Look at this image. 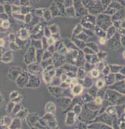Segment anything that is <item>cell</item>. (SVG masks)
<instances>
[{
    "label": "cell",
    "mask_w": 125,
    "mask_h": 129,
    "mask_svg": "<svg viewBox=\"0 0 125 129\" xmlns=\"http://www.w3.org/2000/svg\"><path fill=\"white\" fill-rule=\"evenodd\" d=\"M65 57L67 63L74 64L77 67L83 66L86 63L85 54L82 49L67 50Z\"/></svg>",
    "instance_id": "cell-1"
},
{
    "label": "cell",
    "mask_w": 125,
    "mask_h": 129,
    "mask_svg": "<svg viewBox=\"0 0 125 129\" xmlns=\"http://www.w3.org/2000/svg\"><path fill=\"white\" fill-rule=\"evenodd\" d=\"M103 99L109 101L114 105H123L125 104V95L111 89H107Z\"/></svg>",
    "instance_id": "cell-2"
},
{
    "label": "cell",
    "mask_w": 125,
    "mask_h": 129,
    "mask_svg": "<svg viewBox=\"0 0 125 129\" xmlns=\"http://www.w3.org/2000/svg\"><path fill=\"white\" fill-rule=\"evenodd\" d=\"M99 111H93L89 109L85 104L83 106L81 113L78 116L79 121L88 124L93 121L96 116L98 114Z\"/></svg>",
    "instance_id": "cell-3"
},
{
    "label": "cell",
    "mask_w": 125,
    "mask_h": 129,
    "mask_svg": "<svg viewBox=\"0 0 125 129\" xmlns=\"http://www.w3.org/2000/svg\"><path fill=\"white\" fill-rule=\"evenodd\" d=\"M120 38V34L119 33H115L113 36L107 40L106 45L110 49L116 50L122 46Z\"/></svg>",
    "instance_id": "cell-4"
},
{
    "label": "cell",
    "mask_w": 125,
    "mask_h": 129,
    "mask_svg": "<svg viewBox=\"0 0 125 129\" xmlns=\"http://www.w3.org/2000/svg\"><path fill=\"white\" fill-rule=\"evenodd\" d=\"M113 117L111 116L109 114H108L106 112L101 113L100 114H98L95 119H94L93 122H98L106 124L109 126L112 127Z\"/></svg>",
    "instance_id": "cell-5"
},
{
    "label": "cell",
    "mask_w": 125,
    "mask_h": 129,
    "mask_svg": "<svg viewBox=\"0 0 125 129\" xmlns=\"http://www.w3.org/2000/svg\"><path fill=\"white\" fill-rule=\"evenodd\" d=\"M52 59L53 61V65L55 68H60L66 63L65 55L59 53L58 52H54L53 54Z\"/></svg>",
    "instance_id": "cell-6"
},
{
    "label": "cell",
    "mask_w": 125,
    "mask_h": 129,
    "mask_svg": "<svg viewBox=\"0 0 125 129\" xmlns=\"http://www.w3.org/2000/svg\"><path fill=\"white\" fill-rule=\"evenodd\" d=\"M56 75V68L53 64L48 66L46 68L44 78L47 83H50L53 78Z\"/></svg>",
    "instance_id": "cell-7"
},
{
    "label": "cell",
    "mask_w": 125,
    "mask_h": 129,
    "mask_svg": "<svg viewBox=\"0 0 125 129\" xmlns=\"http://www.w3.org/2000/svg\"><path fill=\"white\" fill-rule=\"evenodd\" d=\"M57 98V105L62 111H66L70 106L72 99L69 97L64 96L60 97Z\"/></svg>",
    "instance_id": "cell-8"
},
{
    "label": "cell",
    "mask_w": 125,
    "mask_h": 129,
    "mask_svg": "<svg viewBox=\"0 0 125 129\" xmlns=\"http://www.w3.org/2000/svg\"><path fill=\"white\" fill-rule=\"evenodd\" d=\"M78 119V116L73 111H70L67 112L65 124L68 126L74 125Z\"/></svg>",
    "instance_id": "cell-9"
},
{
    "label": "cell",
    "mask_w": 125,
    "mask_h": 129,
    "mask_svg": "<svg viewBox=\"0 0 125 129\" xmlns=\"http://www.w3.org/2000/svg\"><path fill=\"white\" fill-rule=\"evenodd\" d=\"M108 87V89L114 90L122 94L125 95V80L115 82L113 84Z\"/></svg>",
    "instance_id": "cell-10"
},
{
    "label": "cell",
    "mask_w": 125,
    "mask_h": 129,
    "mask_svg": "<svg viewBox=\"0 0 125 129\" xmlns=\"http://www.w3.org/2000/svg\"><path fill=\"white\" fill-rule=\"evenodd\" d=\"M46 124L47 125L52 129H55L58 127V123L53 113H48L46 115Z\"/></svg>",
    "instance_id": "cell-11"
},
{
    "label": "cell",
    "mask_w": 125,
    "mask_h": 129,
    "mask_svg": "<svg viewBox=\"0 0 125 129\" xmlns=\"http://www.w3.org/2000/svg\"><path fill=\"white\" fill-rule=\"evenodd\" d=\"M87 129H112V128L109 125L98 122H93L87 124Z\"/></svg>",
    "instance_id": "cell-12"
},
{
    "label": "cell",
    "mask_w": 125,
    "mask_h": 129,
    "mask_svg": "<svg viewBox=\"0 0 125 129\" xmlns=\"http://www.w3.org/2000/svg\"><path fill=\"white\" fill-rule=\"evenodd\" d=\"M48 90L53 96L58 98L62 96L65 89H62L60 86H51L48 88Z\"/></svg>",
    "instance_id": "cell-13"
},
{
    "label": "cell",
    "mask_w": 125,
    "mask_h": 129,
    "mask_svg": "<svg viewBox=\"0 0 125 129\" xmlns=\"http://www.w3.org/2000/svg\"><path fill=\"white\" fill-rule=\"evenodd\" d=\"M79 80L81 81V83L79 84H81L82 86L84 87V88L89 89L90 87H91L93 85V81L92 79V77L87 75L84 78V79Z\"/></svg>",
    "instance_id": "cell-14"
},
{
    "label": "cell",
    "mask_w": 125,
    "mask_h": 129,
    "mask_svg": "<svg viewBox=\"0 0 125 129\" xmlns=\"http://www.w3.org/2000/svg\"><path fill=\"white\" fill-rule=\"evenodd\" d=\"M104 80L105 81V85L106 86L109 87V86L112 85L116 82L115 74L110 73L108 75L104 76Z\"/></svg>",
    "instance_id": "cell-15"
},
{
    "label": "cell",
    "mask_w": 125,
    "mask_h": 129,
    "mask_svg": "<svg viewBox=\"0 0 125 129\" xmlns=\"http://www.w3.org/2000/svg\"><path fill=\"white\" fill-rule=\"evenodd\" d=\"M84 87L79 83L71 87V92L74 96L80 95L82 93Z\"/></svg>",
    "instance_id": "cell-16"
},
{
    "label": "cell",
    "mask_w": 125,
    "mask_h": 129,
    "mask_svg": "<svg viewBox=\"0 0 125 129\" xmlns=\"http://www.w3.org/2000/svg\"><path fill=\"white\" fill-rule=\"evenodd\" d=\"M62 43L67 48V50H74V49H78L79 48L76 46V45L74 44L73 42L71 40H70L68 38L64 39V40L62 41Z\"/></svg>",
    "instance_id": "cell-17"
},
{
    "label": "cell",
    "mask_w": 125,
    "mask_h": 129,
    "mask_svg": "<svg viewBox=\"0 0 125 129\" xmlns=\"http://www.w3.org/2000/svg\"><path fill=\"white\" fill-rule=\"evenodd\" d=\"M85 60L86 62L95 65L100 62L96 53L93 54H85Z\"/></svg>",
    "instance_id": "cell-18"
},
{
    "label": "cell",
    "mask_w": 125,
    "mask_h": 129,
    "mask_svg": "<svg viewBox=\"0 0 125 129\" xmlns=\"http://www.w3.org/2000/svg\"><path fill=\"white\" fill-rule=\"evenodd\" d=\"M87 75V73L84 66L79 67L76 73V77L79 80H83Z\"/></svg>",
    "instance_id": "cell-19"
},
{
    "label": "cell",
    "mask_w": 125,
    "mask_h": 129,
    "mask_svg": "<svg viewBox=\"0 0 125 129\" xmlns=\"http://www.w3.org/2000/svg\"><path fill=\"white\" fill-rule=\"evenodd\" d=\"M61 68L65 70V71H70V72H73L76 73L78 70V67L74 64L67 63L63 64L62 66L61 67Z\"/></svg>",
    "instance_id": "cell-20"
},
{
    "label": "cell",
    "mask_w": 125,
    "mask_h": 129,
    "mask_svg": "<svg viewBox=\"0 0 125 129\" xmlns=\"http://www.w3.org/2000/svg\"><path fill=\"white\" fill-rule=\"evenodd\" d=\"M71 40L73 42L76 46L80 49H83L86 46V42L79 40L74 37H72Z\"/></svg>",
    "instance_id": "cell-21"
},
{
    "label": "cell",
    "mask_w": 125,
    "mask_h": 129,
    "mask_svg": "<svg viewBox=\"0 0 125 129\" xmlns=\"http://www.w3.org/2000/svg\"><path fill=\"white\" fill-rule=\"evenodd\" d=\"M56 110V106L52 102H48L46 106V111L47 113H54Z\"/></svg>",
    "instance_id": "cell-22"
},
{
    "label": "cell",
    "mask_w": 125,
    "mask_h": 129,
    "mask_svg": "<svg viewBox=\"0 0 125 129\" xmlns=\"http://www.w3.org/2000/svg\"><path fill=\"white\" fill-rule=\"evenodd\" d=\"M105 112L109 114L112 117L117 116L116 110L114 105H111L109 106L105 110Z\"/></svg>",
    "instance_id": "cell-23"
},
{
    "label": "cell",
    "mask_w": 125,
    "mask_h": 129,
    "mask_svg": "<svg viewBox=\"0 0 125 129\" xmlns=\"http://www.w3.org/2000/svg\"><path fill=\"white\" fill-rule=\"evenodd\" d=\"M81 97L82 100L83 101L84 104H86V103L90 102L93 101L94 99V97L91 96V95H90L87 92L83 94L81 96Z\"/></svg>",
    "instance_id": "cell-24"
},
{
    "label": "cell",
    "mask_w": 125,
    "mask_h": 129,
    "mask_svg": "<svg viewBox=\"0 0 125 129\" xmlns=\"http://www.w3.org/2000/svg\"><path fill=\"white\" fill-rule=\"evenodd\" d=\"M117 123L119 129H125V112L118 118Z\"/></svg>",
    "instance_id": "cell-25"
},
{
    "label": "cell",
    "mask_w": 125,
    "mask_h": 129,
    "mask_svg": "<svg viewBox=\"0 0 125 129\" xmlns=\"http://www.w3.org/2000/svg\"><path fill=\"white\" fill-rule=\"evenodd\" d=\"M116 33V28L113 26H110L107 30L106 37L107 39H110Z\"/></svg>",
    "instance_id": "cell-26"
},
{
    "label": "cell",
    "mask_w": 125,
    "mask_h": 129,
    "mask_svg": "<svg viewBox=\"0 0 125 129\" xmlns=\"http://www.w3.org/2000/svg\"><path fill=\"white\" fill-rule=\"evenodd\" d=\"M85 105L90 110L93 111H99L101 107V105H98L96 104L94 101L90 102L85 104Z\"/></svg>",
    "instance_id": "cell-27"
},
{
    "label": "cell",
    "mask_w": 125,
    "mask_h": 129,
    "mask_svg": "<svg viewBox=\"0 0 125 129\" xmlns=\"http://www.w3.org/2000/svg\"><path fill=\"white\" fill-rule=\"evenodd\" d=\"M109 66L110 70V73L115 74L119 73V71L123 66L119 64H109Z\"/></svg>",
    "instance_id": "cell-28"
},
{
    "label": "cell",
    "mask_w": 125,
    "mask_h": 129,
    "mask_svg": "<svg viewBox=\"0 0 125 129\" xmlns=\"http://www.w3.org/2000/svg\"><path fill=\"white\" fill-rule=\"evenodd\" d=\"M83 106V105H82L79 103L76 104L75 105H74L73 106L71 111H73L77 116H78L82 112Z\"/></svg>",
    "instance_id": "cell-29"
},
{
    "label": "cell",
    "mask_w": 125,
    "mask_h": 129,
    "mask_svg": "<svg viewBox=\"0 0 125 129\" xmlns=\"http://www.w3.org/2000/svg\"><path fill=\"white\" fill-rule=\"evenodd\" d=\"M116 110L118 118L123 113H125V104L123 105H115Z\"/></svg>",
    "instance_id": "cell-30"
},
{
    "label": "cell",
    "mask_w": 125,
    "mask_h": 129,
    "mask_svg": "<svg viewBox=\"0 0 125 129\" xmlns=\"http://www.w3.org/2000/svg\"><path fill=\"white\" fill-rule=\"evenodd\" d=\"M86 46H87L89 48H91L95 53H97L100 50L98 45H97V44L95 43L94 42L86 43Z\"/></svg>",
    "instance_id": "cell-31"
},
{
    "label": "cell",
    "mask_w": 125,
    "mask_h": 129,
    "mask_svg": "<svg viewBox=\"0 0 125 129\" xmlns=\"http://www.w3.org/2000/svg\"><path fill=\"white\" fill-rule=\"evenodd\" d=\"M88 37H89L88 35L86 33H85V32H82L80 33L79 34H78V35H77L75 36H74V37L77 38L78 39L83 41H85L86 42L88 40Z\"/></svg>",
    "instance_id": "cell-32"
},
{
    "label": "cell",
    "mask_w": 125,
    "mask_h": 129,
    "mask_svg": "<svg viewBox=\"0 0 125 129\" xmlns=\"http://www.w3.org/2000/svg\"><path fill=\"white\" fill-rule=\"evenodd\" d=\"M96 54L100 61H104L107 58V57L108 56V55L107 52L103 51H100V50Z\"/></svg>",
    "instance_id": "cell-33"
},
{
    "label": "cell",
    "mask_w": 125,
    "mask_h": 129,
    "mask_svg": "<svg viewBox=\"0 0 125 129\" xmlns=\"http://www.w3.org/2000/svg\"><path fill=\"white\" fill-rule=\"evenodd\" d=\"M61 82H62V81L61 80L60 77L55 75L54 77L53 78V79H52L50 83L52 84V86H60Z\"/></svg>",
    "instance_id": "cell-34"
},
{
    "label": "cell",
    "mask_w": 125,
    "mask_h": 129,
    "mask_svg": "<svg viewBox=\"0 0 125 129\" xmlns=\"http://www.w3.org/2000/svg\"><path fill=\"white\" fill-rule=\"evenodd\" d=\"M98 90V89L95 86H92L91 87L88 89L87 93H88L90 95H91V96H92L95 98L97 95V93Z\"/></svg>",
    "instance_id": "cell-35"
},
{
    "label": "cell",
    "mask_w": 125,
    "mask_h": 129,
    "mask_svg": "<svg viewBox=\"0 0 125 129\" xmlns=\"http://www.w3.org/2000/svg\"><path fill=\"white\" fill-rule=\"evenodd\" d=\"M108 89V87L107 86H105L104 87L102 88L101 89H98L96 96H97L100 97L103 99L104 95H105V94L106 93V91Z\"/></svg>",
    "instance_id": "cell-36"
},
{
    "label": "cell",
    "mask_w": 125,
    "mask_h": 129,
    "mask_svg": "<svg viewBox=\"0 0 125 129\" xmlns=\"http://www.w3.org/2000/svg\"><path fill=\"white\" fill-rule=\"evenodd\" d=\"M62 96L69 97L72 99L73 98V95L72 94L71 90V88H69L67 89H65L64 92L62 93Z\"/></svg>",
    "instance_id": "cell-37"
},
{
    "label": "cell",
    "mask_w": 125,
    "mask_h": 129,
    "mask_svg": "<svg viewBox=\"0 0 125 129\" xmlns=\"http://www.w3.org/2000/svg\"><path fill=\"white\" fill-rule=\"evenodd\" d=\"M86 73H89L92 69L95 68V64H92L91 63H89L88 62H86L84 65L83 66Z\"/></svg>",
    "instance_id": "cell-38"
},
{
    "label": "cell",
    "mask_w": 125,
    "mask_h": 129,
    "mask_svg": "<svg viewBox=\"0 0 125 129\" xmlns=\"http://www.w3.org/2000/svg\"><path fill=\"white\" fill-rule=\"evenodd\" d=\"M95 86L98 89H101L102 88L106 86V85L104 79L100 78L96 81Z\"/></svg>",
    "instance_id": "cell-39"
},
{
    "label": "cell",
    "mask_w": 125,
    "mask_h": 129,
    "mask_svg": "<svg viewBox=\"0 0 125 129\" xmlns=\"http://www.w3.org/2000/svg\"><path fill=\"white\" fill-rule=\"evenodd\" d=\"M89 73H90L91 77L96 78L99 76L100 72L98 69H97L96 68H94L93 69H92Z\"/></svg>",
    "instance_id": "cell-40"
},
{
    "label": "cell",
    "mask_w": 125,
    "mask_h": 129,
    "mask_svg": "<svg viewBox=\"0 0 125 129\" xmlns=\"http://www.w3.org/2000/svg\"><path fill=\"white\" fill-rule=\"evenodd\" d=\"M96 34L97 35L101 37H106V33L105 32L104 30H103L100 27H98V28H97L95 30Z\"/></svg>",
    "instance_id": "cell-41"
},
{
    "label": "cell",
    "mask_w": 125,
    "mask_h": 129,
    "mask_svg": "<svg viewBox=\"0 0 125 129\" xmlns=\"http://www.w3.org/2000/svg\"><path fill=\"white\" fill-rule=\"evenodd\" d=\"M87 124H86L85 123L79 121L77 123L76 125V128L77 129H87Z\"/></svg>",
    "instance_id": "cell-42"
},
{
    "label": "cell",
    "mask_w": 125,
    "mask_h": 129,
    "mask_svg": "<svg viewBox=\"0 0 125 129\" xmlns=\"http://www.w3.org/2000/svg\"><path fill=\"white\" fill-rule=\"evenodd\" d=\"M101 73L104 76L108 75L110 73V70L109 68V65H106L104 69L102 70Z\"/></svg>",
    "instance_id": "cell-43"
},
{
    "label": "cell",
    "mask_w": 125,
    "mask_h": 129,
    "mask_svg": "<svg viewBox=\"0 0 125 129\" xmlns=\"http://www.w3.org/2000/svg\"><path fill=\"white\" fill-rule=\"evenodd\" d=\"M82 50L85 54H93L95 53L91 48L87 46H85L82 49Z\"/></svg>",
    "instance_id": "cell-44"
},
{
    "label": "cell",
    "mask_w": 125,
    "mask_h": 129,
    "mask_svg": "<svg viewBox=\"0 0 125 129\" xmlns=\"http://www.w3.org/2000/svg\"><path fill=\"white\" fill-rule=\"evenodd\" d=\"M115 76L116 82L124 80L125 79V75L122 74L120 73H115Z\"/></svg>",
    "instance_id": "cell-45"
},
{
    "label": "cell",
    "mask_w": 125,
    "mask_h": 129,
    "mask_svg": "<svg viewBox=\"0 0 125 129\" xmlns=\"http://www.w3.org/2000/svg\"><path fill=\"white\" fill-rule=\"evenodd\" d=\"M106 65L103 61H100L99 63L95 64V68L98 69L100 72H101L102 70L104 69Z\"/></svg>",
    "instance_id": "cell-46"
},
{
    "label": "cell",
    "mask_w": 125,
    "mask_h": 129,
    "mask_svg": "<svg viewBox=\"0 0 125 129\" xmlns=\"http://www.w3.org/2000/svg\"><path fill=\"white\" fill-rule=\"evenodd\" d=\"M79 25V26H78L77 27V28L75 29H74V31L73 32V37L75 36L76 35H78V34H79L80 33L82 32V28L81 25H80H80Z\"/></svg>",
    "instance_id": "cell-47"
},
{
    "label": "cell",
    "mask_w": 125,
    "mask_h": 129,
    "mask_svg": "<svg viewBox=\"0 0 125 129\" xmlns=\"http://www.w3.org/2000/svg\"><path fill=\"white\" fill-rule=\"evenodd\" d=\"M65 73L68 76V77L70 78L73 77H76V73L70 71H65Z\"/></svg>",
    "instance_id": "cell-48"
},
{
    "label": "cell",
    "mask_w": 125,
    "mask_h": 129,
    "mask_svg": "<svg viewBox=\"0 0 125 129\" xmlns=\"http://www.w3.org/2000/svg\"><path fill=\"white\" fill-rule=\"evenodd\" d=\"M103 100V99L101 97L97 96L94 98L93 101L96 104L98 105H101Z\"/></svg>",
    "instance_id": "cell-49"
},
{
    "label": "cell",
    "mask_w": 125,
    "mask_h": 129,
    "mask_svg": "<svg viewBox=\"0 0 125 129\" xmlns=\"http://www.w3.org/2000/svg\"><path fill=\"white\" fill-rule=\"evenodd\" d=\"M60 87H61L62 89H67L69 88H71V85L66 82H62L60 85Z\"/></svg>",
    "instance_id": "cell-50"
},
{
    "label": "cell",
    "mask_w": 125,
    "mask_h": 129,
    "mask_svg": "<svg viewBox=\"0 0 125 129\" xmlns=\"http://www.w3.org/2000/svg\"><path fill=\"white\" fill-rule=\"evenodd\" d=\"M68 78V76L66 74V73H62L61 74V75L60 76V78L61 80L62 81V82H65V81L67 80V79Z\"/></svg>",
    "instance_id": "cell-51"
},
{
    "label": "cell",
    "mask_w": 125,
    "mask_h": 129,
    "mask_svg": "<svg viewBox=\"0 0 125 129\" xmlns=\"http://www.w3.org/2000/svg\"><path fill=\"white\" fill-rule=\"evenodd\" d=\"M107 40L108 39L106 38V37H101L99 40V42L101 45H105L106 44Z\"/></svg>",
    "instance_id": "cell-52"
},
{
    "label": "cell",
    "mask_w": 125,
    "mask_h": 129,
    "mask_svg": "<svg viewBox=\"0 0 125 129\" xmlns=\"http://www.w3.org/2000/svg\"><path fill=\"white\" fill-rule=\"evenodd\" d=\"M120 40L122 45L125 47V34L121 35Z\"/></svg>",
    "instance_id": "cell-53"
},
{
    "label": "cell",
    "mask_w": 125,
    "mask_h": 129,
    "mask_svg": "<svg viewBox=\"0 0 125 129\" xmlns=\"http://www.w3.org/2000/svg\"><path fill=\"white\" fill-rule=\"evenodd\" d=\"M119 73H121L122 74L124 75L125 76V66H123L121 68V69H120Z\"/></svg>",
    "instance_id": "cell-54"
},
{
    "label": "cell",
    "mask_w": 125,
    "mask_h": 129,
    "mask_svg": "<svg viewBox=\"0 0 125 129\" xmlns=\"http://www.w3.org/2000/svg\"><path fill=\"white\" fill-rule=\"evenodd\" d=\"M123 56L124 58L125 59V50L124 51V52L123 53Z\"/></svg>",
    "instance_id": "cell-55"
},
{
    "label": "cell",
    "mask_w": 125,
    "mask_h": 129,
    "mask_svg": "<svg viewBox=\"0 0 125 129\" xmlns=\"http://www.w3.org/2000/svg\"></svg>",
    "instance_id": "cell-56"
}]
</instances>
